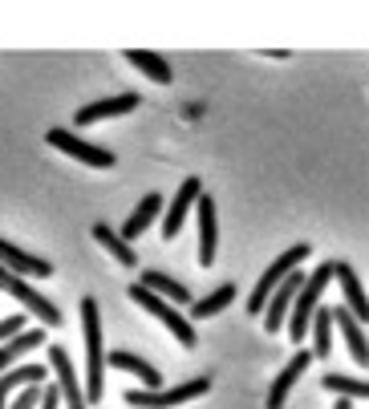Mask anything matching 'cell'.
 <instances>
[{"mask_svg":"<svg viewBox=\"0 0 369 409\" xmlns=\"http://www.w3.org/2000/svg\"><path fill=\"white\" fill-rule=\"evenodd\" d=\"M82 340H86V406L106 393V349H102V312L97 300L82 296Z\"/></svg>","mask_w":369,"mask_h":409,"instance_id":"obj_1","label":"cell"},{"mask_svg":"<svg viewBox=\"0 0 369 409\" xmlns=\"http://www.w3.org/2000/svg\"><path fill=\"white\" fill-rule=\"evenodd\" d=\"M329 280H333V264H321L317 272L300 284V292H296V300H292V308H288V320H284V324H288V336H292L296 345H305V336H309V320L321 308V296H324V288H329Z\"/></svg>","mask_w":369,"mask_h":409,"instance_id":"obj_2","label":"cell"},{"mask_svg":"<svg viewBox=\"0 0 369 409\" xmlns=\"http://www.w3.org/2000/svg\"><path fill=\"white\" fill-rule=\"evenodd\" d=\"M203 393H211V377H191V381L171 385V389H130V393H126V406H134V409H175V406H183V401L203 397Z\"/></svg>","mask_w":369,"mask_h":409,"instance_id":"obj_3","label":"cell"},{"mask_svg":"<svg viewBox=\"0 0 369 409\" xmlns=\"http://www.w3.org/2000/svg\"><path fill=\"white\" fill-rule=\"evenodd\" d=\"M130 300L139 304L142 312H150L154 320H163L171 332H175V340L183 345V349H195L199 345V332H195V324L183 317V312H175V304H167L163 296H154V292H146L142 284H130Z\"/></svg>","mask_w":369,"mask_h":409,"instance_id":"obj_4","label":"cell"},{"mask_svg":"<svg viewBox=\"0 0 369 409\" xmlns=\"http://www.w3.org/2000/svg\"><path fill=\"white\" fill-rule=\"evenodd\" d=\"M309 251H313L309 243H292L284 256H276V264H268L264 275H260V284L252 288V296H248V312H264V304H268V296L280 288V280H284L288 272H296V268L309 260Z\"/></svg>","mask_w":369,"mask_h":409,"instance_id":"obj_5","label":"cell"},{"mask_svg":"<svg viewBox=\"0 0 369 409\" xmlns=\"http://www.w3.org/2000/svg\"><path fill=\"white\" fill-rule=\"evenodd\" d=\"M0 292L16 296V304H25V308L41 320V324H49V328H61V320H65V317L57 312V304H53V300H45L37 288H29L21 275H12V272H4V268H0Z\"/></svg>","mask_w":369,"mask_h":409,"instance_id":"obj_6","label":"cell"},{"mask_svg":"<svg viewBox=\"0 0 369 409\" xmlns=\"http://www.w3.org/2000/svg\"><path fill=\"white\" fill-rule=\"evenodd\" d=\"M49 146H57V150H65L69 158H78V162H86V166H97V171H110L114 166V150H102V146H93L86 138H78L73 130H49L45 134Z\"/></svg>","mask_w":369,"mask_h":409,"instance_id":"obj_7","label":"cell"},{"mask_svg":"<svg viewBox=\"0 0 369 409\" xmlns=\"http://www.w3.org/2000/svg\"><path fill=\"white\" fill-rule=\"evenodd\" d=\"M305 280H309V275L296 268V272L284 275V280H280V288L272 292V296H268V304H264V312H260V317H264V328H268L272 336H276L280 328H284V320H288V308H292V300H296V292H300V284H305Z\"/></svg>","mask_w":369,"mask_h":409,"instance_id":"obj_8","label":"cell"},{"mask_svg":"<svg viewBox=\"0 0 369 409\" xmlns=\"http://www.w3.org/2000/svg\"><path fill=\"white\" fill-rule=\"evenodd\" d=\"M309 364H313V353H309V349H300V353H296V357H292V361L276 373V381H272V389H268V401H264V409H284L288 393H292V385L309 373Z\"/></svg>","mask_w":369,"mask_h":409,"instance_id":"obj_9","label":"cell"},{"mask_svg":"<svg viewBox=\"0 0 369 409\" xmlns=\"http://www.w3.org/2000/svg\"><path fill=\"white\" fill-rule=\"evenodd\" d=\"M195 215H199V264L211 268V260H215V243H219V223H215V199H211L207 190L199 195Z\"/></svg>","mask_w":369,"mask_h":409,"instance_id":"obj_10","label":"cell"},{"mask_svg":"<svg viewBox=\"0 0 369 409\" xmlns=\"http://www.w3.org/2000/svg\"><path fill=\"white\" fill-rule=\"evenodd\" d=\"M199 195H203V179L179 182V195L171 199V207H167V215H163V235H167V239H175V235H179L183 219L191 215V207L199 203Z\"/></svg>","mask_w":369,"mask_h":409,"instance_id":"obj_11","label":"cell"},{"mask_svg":"<svg viewBox=\"0 0 369 409\" xmlns=\"http://www.w3.org/2000/svg\"><path fill=\"white\" fill-rule=\"evenodd\" d=\"M139 110V93H114V97H102V101H90L73 114L78 126H93V122H106V118H118V114H130Z\"/></svg>","mask_w":369,"mask_h":409,"instance_id":"obj_12","label":"cell"},{"mask_svg":"<svg viewBox=\"0 0 369 409\" xmlns=\"http://www.w3.org/2000/svg\"><path fill=\"white\" fill-rule=\"evenodd\" d=\"M49 364H53V373H57V393L65 397V406L69 409H86V397H82V385H78V373H73L69 353L53 345V349H49Z\"/></svg>","mask_w":369,"mask_h":409,"instance_id":"obj_13","label":"cell"},{"mask_svg":"<svg viewBox=\"0 0 369 409\" xmlns=\"http://www.w3.org/2000/svg\"><path fill=\"white\" fill-rule=\"evenodd\" d=\"M333 328H341V340L349 345L353 361L361 364V369H369V336H366V328H361V320L353 317L345 304H341V308H333Z\"/></svg>","mask_w":369,"mask_h":409,"instance_id":"obj_14","label":"cell"},{"mask_svg":"<svg viewBox=\"0 0 369 409\" xmlns=\"http://www.w3.org/2000/svg\"><path fill=\"white\" fill-rule=\"evenodd\" d=\"M0 268L12 272V275H53V264H49V260H37V256L21 251V247L8 243V239H0Z\"/></svg>","mask_w":369,"mask_h":409,"instance_id":"obj_15","label":"cell"},{"mask_svg":"<svg viewBox=\"0 0 369 409\" xmlns=\"http://www.w3.org/2000/svg\"><path fill=\"white\" fill-rule=\"evenodd\" d=\"M333 280H341L345 308L366 324V320H369V296H366V288H361V280H357V272H353L349 264H333Z\"/></svg>","mask_w":369,"mask_h":409,"instance_id":"obj_16","label":"cell"},{"mask_svg":"<svg viewBox=\"0 0 369 409\" xmlns=\"http://www.w3.org/2000/svg\"><path fill=\"white\" fill-rule=\"evenodd\" d=\"M158 215H163V195H158V190H150V195L142 199L139 207H134V215L122 223V231H118V235H122L126 243H134V239H139L142 231H146L150 223H154V219H158Z\"/></svg>","mask_w":369,"mask_h":409,"instance_id":"obj_17","label":"cell"},{"mask_svg":"<svg viewBox=\"0 0 369 409\" xmlns=\"http://www.w3.org/2000/svg\"><path fill=\"white\" fill-rule=\"evenodd\" d=\"M45 377H49L45 364H16V369L0 373V409H4V401H8L16 389H25V385H41Z\"/></svg>","mask_w":369,"mask_h":409,"instance_id":"obj_18","label":"cell"},{"mask_svg":"<svg viewBox=\"0 0 369 409\" xmlns=\"http://www.w3.org/2000/svg\"><path fill=\"white\" fill-rule=\"evenodd\" d=\"M41 345H45V332H41V328H25V332L8 336V345H0V373H8L25 353H33V349H41Z\"/></svg>","mask_w":369,"mask_h":409,"instance_id":"obj_19","label":"cell"},{"mask_svg":"<svg viewBox=\"0 0 369 409\" xmlns=\"http://www.w3.org/2000/svg\"><path fill=\"white\" fill-rule=\"evenodd\" d=\"M139 284L146 288V292L163 296L167 304H191V292H187V284H179V280H171V275H163V272H142Z\"/></svg>","mask_w":369,"mask_h":409,"instance_id":"obj_20","label":"cell"},{"mask_svg":"<svg viewBox=\"0 0 369 409\" xmlns=\"http://www.w3.org/2000/svg\"><path fill=\"white\" fill-rule=\"evenodd\" d=\"M93 239H97V243H102V247H106V251L122 264V268H134V264H139V251H134V247H130L118 231L110 227V223H97V227H93Z\"/></svg>","mask_w":369,"mask_h":409,"instance_id":"obj_21","label":"cell"},{"mask_svg":"<svg viewBox=\"0 0 369 409\" xmlns=\"http://www.w3.org/2000/svg\"><path fill=\"white\" fill-rule=\"evenodd\" d=\"M106 364H110V369H126V373L142 377V381H146V389H158V385H163L158 369H154V364H146L142 357H134V353H122V349H118V353H106Z\"/></svg>","mask_w":369,"mask_h":409,"instance_id":"obj_22","label":"cell"},{"mask_svg":"<svg viewBox=\"0 0 369 409\" xmlns=\"http://www.w3.org/2000/svg\"><path fill=\"white\" fill-rule=\"evenodd\" d=\"M126 61H130L134 69H142L154 86H171V65H167L158 53H146V49H126Z\"/></svg>","mask_w":369,"mask_h":409,"instance_id":"obj_23","label":"cell"},{"mask_svg":"<svg viewBox=\"0 0 369 409\" xmlns=\"http://www.w3.org/2000/svg\"><path fill=\"white\" fill-rule=\"evenodd\" d=\"M313 361H324L333 353V308H317L313 312Z\"/></svg>","mask_w":369,"mask_h":409,"instance_id":"obj_24","label":"cell"},{"mask_svg":"<svg viewBox=\"0 0 369 409\" xmlns=\"http://www.w3.org/2000/svg\"><path fill=\"white\" fill-rule=\"evenodd\" d=\"M231 300H235V284H219L211 296H203V300H195L191 304V317H199V320H211L215 312H224Z\"/></svg>","mask_w":369,"mask_h":409,"instance_id":"obj_25","label":"cell"},{"mask_svg":"<svg viewBox=\"0 0 369 409\" xmlns=\"http://www.w3.org/2000/svg\"><path fill=\"white\" fill-rule=\"evenodd\" d=\"M321 385L329 393H341V397H369V381H357V377L329 373V377H321Z\"/></svg>","mask_w":369,"mask_h":409,"instance_id":"obj_26","label":"cell"},{"mask_svg":"<svg viewBox=\"0 0 369 409\" xmlns=\"http://www.w3.org/2000/svg\"><path fill=\"white\" fill-rule=\"evenodd\" d=\"M37 406H41V385H25V389L16 393V401L4 406V409H37Z\"/></svg>","mask_w":369,"mask_h":409,"instance_id":"obj_27","label":"cell"},{"mask_svg":"<svg viewBox=\"0 0 369 409\" xmlns=\"http://www.w3.org/2000/svg\"><path fill=\"white\" fill-rule=\"evenodd\" d=\"M16 332H25V312H16V317L0 320V340H8V336H16Z\"/></svg>","mask_w":369,"mask_h":409,"instance_id":"obj_28","label":"cell"},{"mask_svg":"<svg viewBox=\"0 0 369 409\" xmlns=\"http://www.w3.org/2000/svg\"><path fill=\"white\" fill-rule=\"evenodd\" d=\"M61 406V393H57V385H45L41 389V409H57Z\"/></svg>","mask_w":369,"mask_h":409,"instance_id":"obj_29","label":"cell"},{"mask_svg":"<svg viewBox=\"0 0 369 409\" xmlns=\"http://www.w3.org/2000/svg\"><path fill=\"white\" fill-rule=\"evenodd\" d=\"M333 409H353V406H349V401H337V406H333Z\"/></svg>","mask_w":369,"mask_h":409,"instance_id":"obj_30","label":"cell"}]
</instances>
